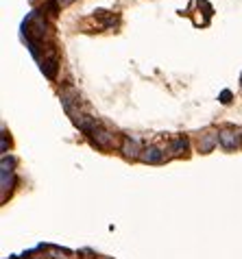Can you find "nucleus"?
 <instances>
[{
  "label": "nucleus",
  "mask_w": 242,
  "mask_h": 259,
  "mask_svg": "<svg viewBox=\"0 0 242 259\" xmlns=\"http://www.w3.org/2000/svg\"><path fill=\"white\" fill-rule=\"evenodd\" d=\"M3 153H7V133H3Z\"/></svg>",
  "instance_id": "obj_11"
},
{
  "label": "nucleus",
  "mask_w": 242,
  "mask_h": 259,
  "mask_svg": "<svg viewBox=\"0 0 242 259\" xmlns=\"http://www.w3.org/2000/svg\"><path fill=\"white\" fill-rule=\"evenodd\" d=\"M57 3H59L61 7H68V5H72V3H74V0H57Z\"/></svg>",
  "instance_id": "obj_10"
},
{
  "label": "nucleus",
  "mask_w": 242,
  "mask_h": 259,
  "mask_svg": "<svg viewBox=\"0 0 242 259\" xmlns=\"http://www.w3.org/2000/svg\"><path fill=\"white\" fill-rule=\"evenodd\" d=\"M218 144L227 150H233L242 144V131H236V128H223V131H218Z\"/></svg>",
  "instance_id": "obj_3"
},
{
  "label": "nucleus",
  "mask_w": 242,
  "mask_h": 259,
  "mask_svg": "<svg viewBox=\"0 0 242 259\" xmlns=\"http://www.w3.org/2000/svg\"><path fill=\"white\" fill-rule=\"evenodd\" d=\"M88 140L92 142V146H96V148H101V150H107L113 146V135L109 131H105V128L98 124L94 126L92 131L88 133Z\"/></svg>",
  "instance_id": "obj_2"
},
{
  "label": "nucleus",
  "mask_w": 242,
  "mask_h": 259,
  "mask_svg": "<svg viewBox=\"0 0 242 259\" xmlns=\"http://www.w3.org/2000/svg\"><path fill=\"white\" fill-rule=\"evenodd\" d=\"M48 33H51V24H48L46 11L39 9V11L28 13V18L22 22V35H24V39L33 55L44 46V39L48 37Z\"/></svg>",
  "instance_id": "obj_1"
},
{
  "label": "nucleus",
  "mask_w": 242,
  "mask_h": 259,
  "mask_svg": "<svg viewBox=\"0 0 242 259\" xmlns=\"http://www.w3.org/2000/svg\"><path fill=\"white\" fill-rule=\"evenodd\" d=\"M229 98H231V92H227V90H225L223 94H220V103H225V105H227V103H229Z\"/></svg>",
  "instance_id": "obj_9"
},
{
  "label": "nucleus",
  "mask_w": 242,
  "mask_h": 259,
  "mask_svg": "<svg viewBox=\"0 0 242 259\" xmlns=\"http://www.w3.org/2000/svg\"><path fill=\"white\" fill-rule=\"evenodd\" d=\"M168 153L173 155V157H181V155H186L188 153V138H175V140H170V146H168Z\"/></svg>",
  "instance_id": "obj_8"
},
{
  "label": "nucleus",
  "mask_w": 242,
  "mask_h": 259,
  "mask_svg": "<svg viewBox=\"0 0 242 259\" xmlns=\"http://www.w3.org/2000/svg\"><path fill=\"white\" fill-rule=\"evenodd\" d=\"M142 150H144V148H140V142L131 140V138H125L123 144H120V153H123L127 159H140Z\"/></svg>",
  "instance_id": "obj_5"
},
{
  "label": "nucleus",
  "mask_w": 242,
  "mask_h": 259,
  "mask_svg": "<svg viewBox=\"0 0 242 259\" xmlns=\"http://www.w3.org/2000/svg\"><path fill=\"white\" fill-rule=\"evenodd\" d=\"M218 144V133H205L198 140V153H212Z\"/></svg>",
  "instance_id": "obj_7"
},
{
  "label": "nucleus",
  "mask_w": 242,
  "mask_h": 259,
  "mask_svg": "<svg viewBox=\"0 0 242 259\" xmlns=\"http://www.w3.org/2000/svg\"><path fill=\"white\" fill-rule=\"evenodd\" d=\"M240 81H242V78H240Z\"/></svg>",
  "instance_id": "obj_12"
},
{
  "label": "nucleus",
  "mask_w": 242,
  "mask_h": 259,
  "mask_svg": "<svg viewBox=\"0 0 242 259\" xmlns=\"http://www.w3.org/2000/svg\"><path fill=\"white\" fill-rule=\"evenodd\" d=\"M140 159L144 163H159V161H164V153H162V148H157V146H146L144 150H142Z\"/></svg>",
  "instance_id": "obj_6"
},
{
  "label": "nucleus",
  "mask_w": 242,
  "mask_h": 259,
  "mask_svg": "<svg viewBox=\"0 0 242 259\" xmlns=\"http://www.w3.org/2000/svg\"><path fill=\"white\" fill-rule=\"evenodd\" d=\"M0 179H3V200H5L7 190H11V185H13V159L7 155H3V172H0Z\"/></svg>",
  "instance_id": "obj_4"
}]
</instances>
